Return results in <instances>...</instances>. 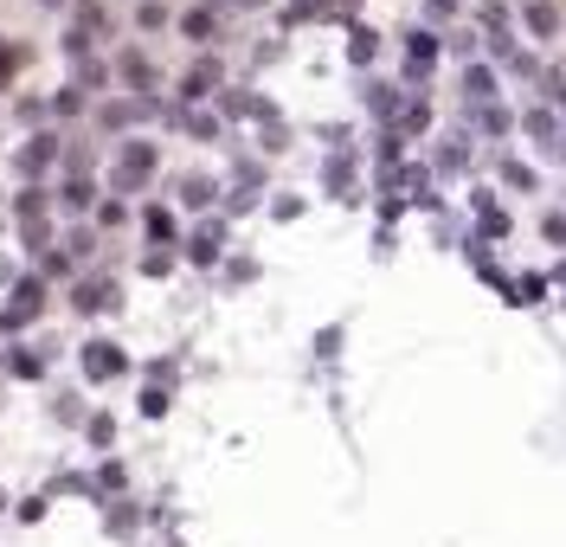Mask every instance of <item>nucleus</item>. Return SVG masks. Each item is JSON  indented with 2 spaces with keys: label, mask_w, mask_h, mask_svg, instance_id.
I'll return each mask as SVG.
<instances>
[{
  "label": "nucleus",
  "mask_w": 566,
  "mask_h": 547,
  "mask_svg": "<svg viewBox=\"0 0 566 547\" xmlns=\"http://www.w3.org/2000/svg\"><path fill=\"white\" fill-rule=\"evenodd\" d=\"M116 367H123V355H116V348H104V341H91V355H84V374H91V380H104V374H116Z\"/></svg>",
  "instance_id": "f257e3e1"
},
{
  "label": "nucleus",
  "mask_w": 566,
  "mask_h": 547,
  "mask_svg": "<svg viewBox=\"0 0 566 547\" xmlns=\"http://www.w3.org/2000/svg\"><path fill=\"white\" fill-rule=\"evenodd\" d=\"M148 175V148H123V181H142Z\"/></svg>",
  "instance_id": "f03ea898"
},
{
  "label": "nucleus",
  "mask_w": 566,
  "mask_h": 547,
  "mask_svg": "<svg viewBox=\"0 0 566 547\" xmlns=\"http://www.w3.org/2000/svg\"><path fill=\"white\" fill-rule=\"evenodd\" d=\"M33 309H39V291H33V284H20V296H13V323H27Z\"/></svg>",
  "instance_id": "7ed1b4c3"
},
{
  "label": "nucleus",
  "mask_w": 566,
  "mask_h": 547,
  "mask_svg": "<svg viewBox=\"0 0 566 547\" xmlns=\"http://www.w3.org/2000/svg\"><path fill=\"white\" fill-rule=\"evenodd\" d=\"M431 52H438L431 39H412V72H431Z\"/></svg>",
  "instance_id": "20e7f679"
},
{
  "label": "nucleus",
  "mask_w": 566,
  "mask_h": 547,
  "mask_svg": "<svg viewBox=\"0 0 566 547\" xmlns=\"http://www.w3.org/2000/svg\"><path fill=\"white\" fill-rule=\"evenodd\" d=\"M7 72H13V45L0 39V84H7Z\"/></svg>",
  "instance_id": "39448f33"
},
{
  "label": "nucleus",
  "mask_w": 566,
  "mask_h": 547,
  "mask_svg": "<svg viewBox=\"0 0 566 547\" xmlns=\"http://www.w3.org/2000/svg\"><path fill=\"white\" fill-rule=\"evenodd\" d=\"M431 13H458V0H431Z\"/></svg>",
  "instance_id": "423d86ee"
}]
</instances>
